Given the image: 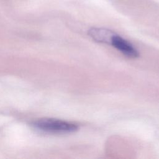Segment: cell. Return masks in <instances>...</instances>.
<instances>
[{
  "mask_svg": "<svg viewBox=\"0 0 159 159\" xmlns=\"http://www.w3.org/2000/svg\"><path fill=\"white\" fill-rule=\"evenodd\" d=\"M39 130L52 134H69L78 130L79 126L75 123L56 119H40L33 123Z\"/></svg>",
  "mask_w": 159,
  "mask_h": 159,
  "instance_id": "6da1fadb",
  "label": "cell"
},
{
  "mask_svg": "<svg viewBox=\"0 0 159 159\" xmlns=\"http://www.w3.org/2000/svg\"><path fill=\"white\" fill-rule=\"evenodd\" d=\"M110 44L129 58H135L139 55L138 51L131 43L116 34L112 36Z\"/></svg>",
  "mask_w": 159,
  "mask_h": 159,
  "instance_id": "7a4b0ae2",
  "label": "cell"
},
{
  "mask_svg": "<svg viewBox=\"0 0 159 159\" xmlns=\"http://www.w3.org/2000/svg\"><path fill=\"white\" fill-rule=\"evenodd\" d=\"M88 34L96 42L110 44L114 33L106 29L91 28L89 29Z\"/></svg>",
  "mask_w": 159,
  "mask_h": 159,
  "instance_id": "3957f363",
  "label": "cell"
}]
</instances>
